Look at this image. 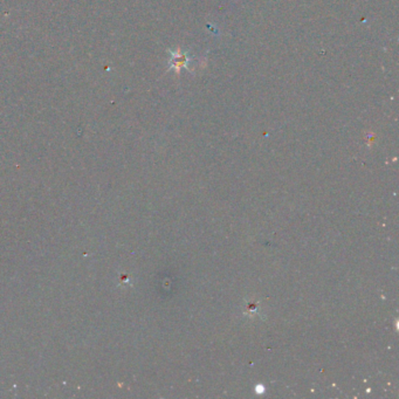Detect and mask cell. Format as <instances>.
Wrapping results in <instances>:
<instances>
[{"label": "cell", "instance_id": "cell-1", "mask_svg": "<svg viewBox=\"0 0 399 399\" xmlns=\"http://www.w3.org/2000/svg\"><path fill=\"white\" fill-rule=\"evenodd\" d=\"M187 62H189V58H187L186 54H179V52H177V53H173L172 54L170 66H171V68H176L178 71L179 68L185 67Z\"/></svg>", "mask_w": 399, "mask_h": 399}]
</instances>
